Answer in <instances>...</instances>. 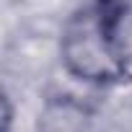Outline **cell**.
Listing matches in <instances>:
<instances>
[{
	"label": "cell",
	"instance_id": "3",
	"mask_svg": "<svg viewBox=\"0 0 132 132\" xmlns=\"http://www.w3.org/2000/svg\"><path fill=\"white\" fill-rule=\"evenodd\" d=\"M109 42L119 65L122 83H132V3L129 0H104Z\"/></svg>",
	"mask_w": 132,
	"mask_h": 132
},
{
	"label": "cell",
	"instance_id": "1",
	"mask_svg": "<svg viewBox=\"0 0 132 132\" xmlns=\"http://www.w3.org/2000/svg\"><path fill=\"white\" fill-rule=\"evenodd\" d=\"M57 57L62 70L83 86L109 88L122 83L109 42L104 0H91L65 18L57 39Z\"/></svg>",
	"mask_w": 132,
	"mask_h": 132
},
{
	"label": "cell",
	"instance_id": "2",
	"mask_svg": "<svg viewBox=\"0 0 132 132\" xmlns=\"http://www.w3.org/2000/svg\"><path fill=\"white\" fill-rule=\"evenodd\" d=\"M36 132H93V114L86 104L70 96H54L44 101Z\"/></svg>",
	"mask_w": 132,
	"mask_h": 132
}]
</instances>
